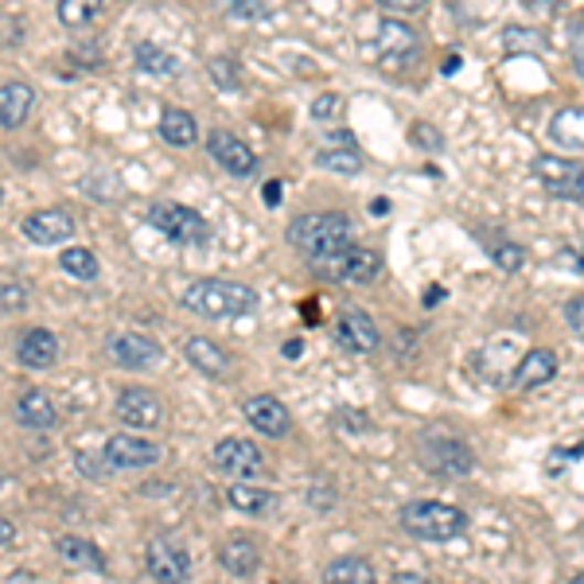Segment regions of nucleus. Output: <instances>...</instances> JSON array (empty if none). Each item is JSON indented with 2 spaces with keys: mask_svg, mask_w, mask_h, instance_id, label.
<instances>
[{
  "mask_svg": "<svg viewBox=\"0 0 584 584\" xmlns=\"http://www.w3.org/2000/svg\"><path fill=\"white\" fill-rule=\"evenodd\" d=\"M288 242L297 254L308 257V265H316V273L339 280L343 269V257L354 246V226L347 214L339 211H312V214H297L288 223Z\"/></svg>",
  "mask_w": 584,
  "mask_h": 584,
  "instance_id": "1",
  "label": "nucleus"
},
{
  "mask_svg": "<svg viewBox=\"0 0 584 584\" xmlns=\"http://www.w3.org/2000/svg\"><path fill=\"white\" fill-rule=\"evenodd\" d=\"M183 305L191 312L206 316V320H238V316H249L257 308V293L249 285H242V280L203 277L195 285H188Z\"/></svg>",
  "mask_w": 584,
  "mask_h": 584,
  "instance_id": "2",
  "label": "nucleus"
},
{
  "mask_svg": "<svg viewBox=\"0 0 584 584\" xmlns=\"http://www.w3.org/2000/svg\"><path fill=\"white\" fill-rule=\"evenodd\" d=\"M402 530L417 542H433V545H445L456 542V538L468 530V514L453 502H436V499H417V502H405L402 514H397Z\"/></svg>",
  "mask_w": 584,
  "mask_h": 584,
  "instance_id": "3",
  "label": "nucleus"
},
{
  "mask_svg": "<svg viewBox=\"0 0 584 584\" xmlns=\"http://www.w3.org/2000/svg\"><path fill=\"white\" fill-rule=\"evenodd\" d=\"M417 456L425 471L440 479H468L476 471V453L464 445L460 436L445 433V428H425L417 440Z\"/></svg>",
  "mask_w": 584,
  "mask_h": 584,
  "instance_id": "4",
  "label": "nucleus"
},
{
  "mask_svg": "<svg viewBox=\"0 0 584 584\" xmlns=\"http://www.w3.org/2000/svg\"><path fill=\"white\" fill-rule=\"evenodd\" d=\"M374 63L386 71V75H405L421 63V35L413 32L405 20H382L379 35H374Z\"/></svg>",
  "mask_w": 584,
  "mask_h": 584,
  "instance_id": "5",
  "label": "nucleus"
},
{
  "mask_svg": "<svg viewBox=\"0 0 584 584\" xmlns=\"http://www.w3.org/2000/svg\"><path fill=\"white\" fill-rule=\"evenodd\" d=\"M534 180L550 191L553 199H569V203H584V164L581 160H565L558 152H542L530 164Z\"/></svg>",
  "mask_w": 584,
  "mask_h": 584,
  "instance_id": "6",
  "label": "nucleus"
},
{
  "mask_svg": "<svg viewBox=\"0 0 584 584\" xmlns=\"http://www.w3.org/2000/svg\"><path fill=\"white\" fill-rule=\"evenodd\" d=\"M149 223H152V231H160L164 238L180 242V246H199V242H206L203 214L191 211V206H183V203H168V199L152 203Z\"/></svg>",
  "mask_w": 584,
  "mask_h": 584,
  "instance_id": "7",
  "label": "nucleus"
},
{
  "mask_svg": "<svg viewBox=\"0 0 584 584\" xmlns=\"http://www.w3.org/2000/svg\"><path fill=\"white\" fill-rule=\"evenodd\" d=\"M214 464L223 476H231L234 484H249L265 471V456L254 440L246 436H223L219 445H214Z\"/></svg>",
  "mask_w": 584,
  "mask_h": 584,
  "instance_id": "8",
  "label": "nucleus"
},
{
  "mask_svg": "<svg viewBox=\"0 0 584 584\" xmlns=\"http://www.w3.org/2000/svg\"><path fill=\"white\" fill-rule=\"evenodd\" d=\"M145 569H149V576L157 584H183L191 573V558L172 538H152L145 545Z\"/></svg>",
  "mask_w": 584,
  "mask_h": 584,
  "instance_id": "9",
  "label": "nucleus"
},
{
  "mask_svg": "<svg viewBox=\"0 0 584 584\" xmlns=\"http://www.w3.org/2000/svg\"><path fill=\"white\" fill-rule=\"evenodd\" d=\"M102 453H106V460L114 464V471H145L160 460V448L140 433H114Z\"/></svg>",
  "mask_w": 584,
  "mask_h": 584,
  "instance_id": "10",
  "label": "nucleus"
},
{
  "mask_svg": "<svg viewBox=\"0 0 584 584\" xmlns=\"http://www.w3.org/2000/svg\"><path fill=\"white\" fill-rule=\"evenodd\" d=\"M106 351L117 367H125V371H152V367H160V359H164V347L152 336H140V331H121V336H114Z\"/></svg>",
  "mask_w": 584,
  "mask_h": 584,
  "instance_id": "11",
  "label": "nucleus"
},
{
  "mask_svg": "<svg viewBox=\"0 0 584 584\" xmlns=\"http://www.w3.org/2000/svg\"><path fill=\"white\" fill-rule=\"evenodd\" d=\"M336 343L343 347L347 354H359V359L362 354H374L382 343L379 323L362 312V308H343L336 320Z\"/></svg>",
  "mask_w": 584,
  "mask_h": 584,
  "instance_id": "12",
  "label": "nucleus"
},
{
  "mask_svg": "<svg viewBox=\"0 0 584 584\" xmlns=\"http://www.w3.org/2000/svg\"><path fill=\"white\" fill-rule=\"evenodd\" d=\"M206 152L219 168H226L231 176H254L257 172V152L249 149L246 140L234 137L226 129H214L206 132Z\"/></svg>",
  "mask_w": 584,
  "mask_h": 584,
  "instance_id": "13",
  "label": "nucleus"
},
{
  "mask_svg": "<svg viewBox=\"0 0 584 584\" xmlns=\"http://www.w3.org/2000/svg\"><path fill=\"white\" fill-rule=\"evenodd\" d=\"M117 417L125 421V428L132 433H145V428H157L164 421V405L152 390L145 386H129L117 394Z\"/></svg>",
  "mask_w": 584,
  "mask_h": 584,
  "instance_id": "14",
  "label": "nucleus"
},
{
  "mask_svg": "<svg viewBox=\"0 0 584 584\" xmlns=\"http://www.w3.org/2000/svg\"><path fill=\"white\" fill-rule=\"evenodd\" d=\"M24 238L35 242V246H59V242H66L71 234H75V214L71 211H59V206H51V211H35L24 219Z\"/></svg>",
  "mask_w": 584,
  "mask_h": 584,
  "instance_id": "15",
  "label": "nucleus"
},
{
  "mask_svg": "<svg viewBox=\"0 0 584 584\" xmlns=\"http://www.w3.org/2000/svg\"><path fill=\"white\" fill-rule=\"evenodd\" d=\"M553 379H558V354L550 347H530V351H522V359L510 371V386L514 390H538Z\"/></svg>",
  "mask_w": 584,
  "mask_h": 584,
  "instance_id": "16",
  "label": "nucleus"
},
{
  "mask_svg": "<svg viewBox=\"0 0 584 584\" xmlns=\"http://www.w3.org/2000/svg\"><path fill=\"white\" fill-rule=\"evenodd\" d=\"M246 421L262 436H273V440H277V436H288V428H293V417H288L285 402H280V397H273V394L249 397V402H246Z\"/></svg>",
  "mask_w": 584,
  "mask_h": 584,
  "instance_id": "17",
  "label": "nucleus"
},
{
  "mask_svg": "<svg viewBox=\"0 0 584 584\" xmlns=\"http://www.w3.org/2000/svg\"><path fill=\"white\" fill-rule=\"evenodd\" d=\"M219 565H223L231 576H238V581H249V576L262 569V550H257L254 538L234 534V538H226V542L219 545Z\"/></svg>",
  "mask_w": 584,
  "mask_h": 584,
  "instance_id": "18",
  "label": "nucleus"
},
{
  "mask_svg": "<svg viewBox=\"0 0 584 584\" xmlns=\"http://www.w3.org/2000/svg\"><path fill=\"white\" fill-rule=\"evenodd\" d=\"M17 421L24 428H35V433H47V428L59 425V410L43 390H20L17 397Z\"/></svg>",
  "mask_w": 584,
  "mask_h": 584,
  "instance_id": "19",
  "label": "nucleus"
},
{
  "mask_svg": "<svg viewBox=\"0 0 584 584\" xmlns=\"http://www.w3.org/2000/svg\"><path fill=\"white\" fill-rule=\"evenodd\" d=\"M183 359H188L195 371H203L206 379H223V374L231 371V359H226L223 347L203 336H191L188 343H183Z\"/></svg>",
  "mask_w": 584,
  "mask_h": 584,
  "instance_id": "20",
  "label": "nucleus"
},
{
  "mask_svg": "<svg viewBox=\"0 0 584 584\" xmlns=\"http://www.w3.org/2000/svg\"><path fill=\"white\" fill-rule=\"evenodd\" d=\"M35 109V91L28 83H4L0 86V125L20 129Z\"/></svg>",
  "mask_w": 584,
  "mask_h": 584,
  "instance_id": "21",
  "label": "nucleus"
},
{
  "mask_svg": "<svg viewBox=\"0 0 584 584\" xmlns=\"http://www.w3.org/2000/svg\"><path fill=\"white\" fill-rule=\"evenodd\" d=\"M17 354L24 367H32V371H47V367H55V359H59V339L43 328H32L20 336Z\"/></svg>",
  "mask_w": 584,
  "mask_h": 584,
  "instance_id": "22",
  "label": "nucleus"
},
{
  "mask_svg": "<svg viewBox=\"0 0 584 584\" xmlns=\"http://www.w3.org/2000/svg\"><path fill=\"white\" fill-rule=\"evenodd\" d=\"M55 553L66 561V565L91 569V573H106V558H102V550L94 542H86V538H78V534H59Z\"/></svg>",
  "mask_w": 584,
  "mask_h": 584,
  "instance_id": "23",
  "label": "nucleus"
},
{
  "mask_svg": "<svg viewBox=\"0 0 584 584\" xmlns=\"http://www.w3.org/2000/svg\"><path fill=\"white\" fill-rule=\"evenodd\" d=\"M550 140L565 152H584V109H558L550 121Z\"/></svg>",
  "mask_w": 584,
  "mask_h": 584,
  "instance_id": "24",
  "label": "nucleus"
},
{
  "mask_svg": "<svg viewBox=\"0 0 584 584\" xmlns=\"http://www.w3.org/2000/svg\"><path fill=\"white\" fill-rule=\"evenodd\" d=\"M160 137H164L172 149H191V145L199 140L195 117L180 106H164V114H160Z\"/></svg>",
  "mask_w": 584,
  "mask_h": 584,
  "instance_id": "25",
  "label": "nucleus"
},
{
  "mask_svg": "<svg viewBox=\"0 0 584 584\" xmlns=\"http://www.w3.org/2000/svg\"><path fill=\"white\" fill-rule=\"evenodd\" d=\"M226 499H231V507H234V510H242V514H249V519H265L269 510H277V495H273L269 487L231 484Z\"/></svg>",
  "mask_w": 584,
  "mask_h": 584,
  "instance_id": "26",
  "label": "nucleus"
},
{
  "mask_svg": "<svg viewBox=\"0 0 584 584\" xmlns=\"http://www.w3.org/2000/svg\"><path fill=\"white\" fill-rule=\"evenodd\" d=\"M379 273H382V257L374 249L351 246V254L343 257V269H339V280H347V285H371Z\"/></svg>",
  "mask_w": 584,
  "mask_h": 584,
  "instance_id": "27",
  "label": "nucleus"
},
{
  "mask_svg": "<svg viewBox=\"0 0 584 584\" xmlns=\"http://www.w3.org/2000/svg\"><path fill=\"white\" fill-rule=\"evenodd\" d=\"M323 584H379V576L367 558H336L323 569Z\"/></svg>",
  "mask_w": 584,
  "mask_h": 584,
  "instance_id": "28",
  "label": "nucleus"
},
{
  "mask_svg": "<svg viewBox=\"0 0 584 584\" xmlns=\"http://www.w3.org/2000/svg\"><path fill=\"white\" fill-rule=\"evenodd\" d=\"M499 43L507 55H542L550 43H545L542 32H534V28H519V24H507L499 32Z\"/></svg>",
  "mask_w": 584,
  "mask_h": 584,
  "instance_id": "29",
  "label": "nucleus"
},
{
  "mask_svg": "<svg viewBox=\"0 0 584 584\" xmlns=\"http://www.w3.org/2000/svg\"><path fill=\"white\" fill-rule=\"evenodd\" d=\"M137 66L145 75H157V78L180 75V59H176L172 51L157 47V43H137Z\"/></svg>",
  "mask_w": 584,
  "mask_h": 584,
  "instance_id": "30",
  "label": "nucleus"
},
{
  "mask_svg": "<svg viewBox=\"0 0 584 584\" xmlns=\"http://www.w3.org/2000/svg\"><path fill=\"white\" fill-rule=\"evenodd\" d=\"M55 12L63 28H91L106 12V0H59Z\"/></svg>",
  "mask_w": 584,
  "mask_h": 584,
  "instance_id": "31",
  "label": "nucleus"
},
{
  "mask_svg": "<svg viewBox=\"0 0 584 584\" xmlns=\"http://www.w3.org/2000/svg\"><path fill=\"white\" fill-rule=\"evenodd\" d=\"M59 265H63V273H71V277H78V280L98 277V257H94V249H86V246H66L63 257H59Z\"/></svg>",
  "mask_w": 584,
  "mask_h": 584,
  "instance_id": "32",
  "label": "nucleus"
},
{
  "mask_svg": "<svg viewBox=\"0 0 584 584\" xmlns=\"http://www.w3.org/2000/svg\"><path fill=\"white\" fill-rule=\"evenodd\" d=\"M316 164L328 168V172H336V176H359L362 172L359 149H323L320 157H316Z\"/></svg>",
  "mask_w": 584,
  "mask_h": 584,
  "instance_id": "33",
  "label": "nucleus"
},
{
  "mask_svg": "<svg viewBox=\"0 0 584 584\" xmlns=\"http://www.w3.org/2000/svg\"><path fill=\"white\" fill-rule=\"evenodd\" d=\"M206 78H211V86H219V91H242V66L226 55L206 63Z\"/></svg>",
  "mask_w": 584,
  "mask_h": 584,
  "instance_id": "34",
  "label": "nucleus"
},
{
  "mask_svg": "<svg viewBox=\"0 0 584 584\" xmlns=\"http://www.w3.org/2000/svg\"><path fill=\"white\" fill-rule=\"evenodd\" d=\"M28 308V288L17 280H0V316H17Z\"/></svg>",
  "mask_w": 584,
  "mask_h": 584,
  "instance_id": "35",
  "label": "nucleus"
},
{
  "mask_svg": "<svg viewBox=\"0 0 584 584\" xmlns=\"http://www.w3.org/2000/svg\"><path fill=\"white\" fill-rule=\"evenodd\" d=\"M491 257H495V265H499V269L519 273L522 262H527V249H522L519 242H502V238H499V246L491 249Z\"/></svg>",
  "mask_w": 584,
  "mask_h": 584,
  "instance_id": "36",
  "label": "nucleus"
},
{
  "mask_svg": "<svg viewBox=\"0 0 584 584\" xmlns=\"http://www.w3.org/2000/svg\"><path fill=\"white\" fill-rule=\"evenodd\" d=\"M78 471H83V476H91V479H106L109 471H114V464L106 460V453H78Z\"/></svg>",
  "mask_w": 584,
  "mask_h": 584,
  "instance_id": "37",
  "label": "nucleus"
},
{
  "mask_svg": "<svg viewBox=\"0 0 584 584\" xmlns=\"http://www.w3.org/2000/svg\"><path fill=\"white\" fill-rule=\"evenodd\" d=\"M561 316H565L569 331H573L576 339H584V293L569 297V300H565V308H561Z\"/></svg>",
  "mask_w": 584,
  "mask_h": 584,
  "instance_id": "38",
  "label": "nucleus"
},
{
  "mask_svg": "<svg viewBox=\"0 0 584 584\" xmlns=\"http://www.w3.org/2000/svg\"><path fill=\"white\" fill-rule=\"evenodd\" d=\"M339 109H343V98H339V94H320V98L308 106V114H312V121H331V117H339Z\"/></svg>",
  "mask_w": 584,
  "mask_h": 584,
  "instance_id": "39",
  "label": "nucleus"
},
{
  "mask_svg": "<svg viewBox=\"0 0 584 584\" xmlns=\"http://www.w3.org/2000/svg\"><path fill=\"white\" fill-rule=\"evenodd\" d=\"M581 456H584V445H573V448H553V453L545 456V471H550V476H553V471H565L569 464H576V460H581Z\"/></svg>",
  "mask_w": 584,
  "mask_h": 584,
  "instance_id": "40",
  "label": "nucleus"
},
{
  "mask_svg": "<svg viewBox=\"0 0 584 584\" xmlns=\"http://www.w3.org/2000/svg\"><path fill=\"white\" fill-rule=\"evenodd\" d=\"M413 145H417V149H425V152H440V145H445V140H440V132H436L433 125L417 121V125H413Z\"/></svg>",
  "mask_w": 584,
  "mask_h": 584,
  "instance_id": "41",
  "label": "nucleus"
},
{
  "mask_svg": "<svg viewBox=\"0 0 584 584\" xmlns=\"http://www.w3.org/2000/svg\"><path fill=\"white\" fill-rule=\"evenodd\" d=\"M569 55H573L576 75L584 78V20H576V24L569 28Z\"/></svg>",
  "mask_w": 584,
  "mask_h": 584,
  "instance_id": "42",
  "label": "nucleus"
},
{
  "mask_svg": "<svg viewBox=\"0 0 584 584\" xmlns=\"http://www.w3.org/2000/svg\"><path fill=\"white\" fill-rule=\"evenodd\" d=\"M223 4L242 20H262L265 12H269V9H265V0H223Z\"/></svg>",
  "mask_w": 584,
  "mask_h": 584,
  "instance_id": "43",
  "label": "nucleus"
},
{
  "mask_svg": "<svg viewBox=\"0 0 584 584\" xmlns=\"http://www.w3.org/2000/svg\"><path fill=\"white\" fill-rule=\"evenodd\" d=\"M386 12H397V17H413V12H425L428 0H379Z\"/></svg>",
  "mask_w": 584,
  "mask_h": 584,
  "instance_id": "44",
  "label": "nucleus"
},
{
  "mask_svg": "<svg viewBox=\"0 0 584 584\" xmlns=\"http://www.w3.org/2000/svg\"><path fill=\"white\" fill-rule=\"evenodd\" d=\"M558 265H561V269L584 273V249H561V254H558Z\"/></svg>",
  "mask_w": 584,
  "mask_h": 584,
  "instance_id": "45",
  "label": "nucleus"
},
{
  "mask_svg": "<svg viewBox=\"0 0 584 584\" xmlns=\"http://www.w3.org/2000/svg\"><path fill=\"white\" fill-rule=\"evenodd\" d=\"M328 145H331V149H354V132H351V129L328 132Z\"/></svg>",
  "mask_w": 584,
  "mask_h": 584,
  "instance_id": "46",
  "label": "nucleus"
},
{
  "mask_svg": "<svg viewBox=\"0 0 584 584\" xmlns=\"http://www.w3.org/2000/svg\"><path fill=\"white\" fill-rule=\"evenodd\" d=\"M12 542H17V527H12V522L0 514V550H4V545H12Z\"/></svg>",
  "mask_w": 584,
  "mask_h": 584,
  "instance_id": "47",
  "label": "nucleus"
},
{
  "mask_svg": "<svg viewBox=\"0 0 584 584\" xmlns=\"http://www.w3.org/2000/svg\"><path fill=\"white\" fill-rule=\"evenodd\" d=\"M262 195H265V203H269V206H277V203H280V195H285V188H280L277 180H269V183H265Z\"/></svg>",
  "mask_w": 584,
  "mask_h": 584,
  "instance_id": "48",
  "label": "nucleus"
},
{
  "mask_svg": "<svg viewBox=\"0 0 584 584\" xmlns=\"http://www.w3.org/2000/svg\"><path fill=\"white\" fill-rule=\"evenodd\" d=\"M390 584H433V581H428V576H421V573H397Z\"/></svg>",
  "mask_w": 584,
  "mask_h": 584,
  "instance_id": "49",
  "label": "nucleus"
},
{
  "mask_svg": "<svg viewBox=\"0 0 584 584\" xmlns=\"http://www.w3.org/2000/svg\"><path fill=\"white\" fill-rule=\"evenodd\" d=\"M300 351H305V343H300V339H288V343H285V359L288 362H297Z\"/></svg>",
  "mask_w": 584,
  "mask_h": 584,
  "instance_id": "50",
  "label": "nucleus"
},
{
  "mask_svg": "<svg viewBox=\"0 0 584 584\" xmlns=\"http://www.w3.org/2000/svg\"><path fill=\"white\" fill-rule=\"evenodd\" d=\"M445 300V288L436 285V288H428V297H425V305H440Z\"/></svg>",
  "mask_w": 584,
  "mask_h": 584,
  "instance_id": "51",
  "label": "nucleus"
},
{
  "mask_svg": "<svg viewBox=\"0 0 584 584\" xmlns=\"http://www.w3.org/2000/svg\"><path fill=\"white\" fill-rule=\"evenodd\" d=\"M390 211V203L386 199H379V203H371V214H386Z\"/></svg>",
  "mask_w": 584,
  "mask_h": 584,
  "instance_id": "52",
  "label": "nucleus"
},
{
  "mask_svg": "<svg viewBox=\"0 0 584 584\" xmlns=\"http://www.w3.org/2000/svg\"><path fill=\"white\" fill-rule=\"evenodd\" d=\"M569 584H584V569H581V573H573V581H569Z\"/></svg>",
  "mask_w": 584,
  "mask_h": 584,
  "instance_id": "53",
  "label": "nucleus"
},
{
  "mask_svg": "<svg viewBox=\"0 0 584 584\" xmlns=\"http://www.w3.org/2000/svg\"><path fill=\"white\" fill-rule=\"evenodd\" d=\"M0 487H4V471H0Z\"/></svg>",
  "mask_w": 584,
  "mask_h": 584,
  "instance_id": "54",
  "label": "nucleus"
},
{
  "mask_svg": "<svg viewBox=\"0 0 584 584\" xmlns=\"http://www.w3.org/2000/svg\"><path fill=\"white\" fill-rule=\"evenodd\" d=\"M0 199H4V191H0Z\"/></svg>",
  "mask_w": 584,
  "mask_h": 584,
  "instance_id": "55",
  "label": "nucleus"
}]
</instances>
